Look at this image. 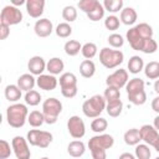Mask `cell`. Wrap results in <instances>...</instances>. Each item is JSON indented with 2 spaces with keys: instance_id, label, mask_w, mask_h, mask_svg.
<instances>
[{
  "instance_id": "obj_1",
  "label": "cell",
  "mask_w": 159,
  "mask_h": 159,
  "mask_svg": "<svg viewBox=\"0 0 159 159\" xmlns=\"http://www.w3.org/2000/svg\"><path fill=\"white\" fill-rule=\"evenodd\" d=\"M127 41L135 51L144 53H154L158 50V43L153 40V29L147 22H140L127 31Z\"/></svg>"
},
{
  "instance_id": "obj_2",
  "label": "cell",
  "mask_w": 159,
  "mask_h": 159,
  "mask_svg": "<svg viewBox=\"0 0 159 159\" xmlns=\"http://www.w3.org/2000/svg\"><path fill=\"white\" fill-rule=\"evenodd\" d=\"M114 144V139L111 134H98L89 139L88 148L93 159H106L107 149L112 148Z\"/></svg>"
},
{
  "instance_id": "obj_3",
  "label": "cell",
  "mask_w": 159,
  "mask_h": 159,
  "mask_svg": "<svg viewBox=\"0 0 159 159\" xmlns=\"http://www.w3.org/2000/svg\"><path fill=\"white\" fill-rule=\"evenodd\" d=\"M144 81L142 78L134 77L128 81L125 89H127V96L128 101L135 106H142L147 102V93L144 91Z\"/></svg>"
},
{
  "instance_id": "obj_4",
  "label": "cell",
  "mask_w": 159,
  "mask_h": 159,
  "mask_svg": "<svg viewBox=\"0 0 159 159\" xmlns=\"http://www.w3.org/2000/svg\"><path fill=\"white\" fill-rule=\"evenodd\" d=\"M29 111L27 107L22 103H14L6 108V119L10 127L21 128L27 120Z\"/></svg>"
},
{
  "instance_id": "obj_5",
  "label": "cell",
  "mask_w": 159,
  "mask_h": 159,
  "mask_svg": "<svg viewBox=\"0 0 159 159\" xmlns=\"http://www.w3.org/2000/svg\"><path fill=\"white\" fill-rule=\"evenodd\" d=\"M106 99L103 96L94 94L82 104V112L88 118H97L106 109Z\"/></svg>"
},
{
  "instance_id": "obj_6",
  "label": "cell",
  "mask_w": 159,
  "mask_h": 159,
  "mask_svg": "<svg viewBox=\"0 0 159 159\" xmlns=\"http://www.w3.org/2000/svg\"><path fill=\"white\" fill-rule=\"evenodd\" d=\"M124 60V55L119 50H113L109 47H103L99 51V62L106 68H116L118 67Z\"/></svg>"
},
{
  "instance_id": "obj_7",
  "label": "cell",
  "mask_w": 159,
  "mask_h": 159,
  "mask_svg": "<svg viewBox=\"0 0 159 159\" xmlns=\"http://www.w3.org/2000/svg\"><path fill=\"white\" fill-rule=\"evenodd\" d=\"M62 112V103L57 98H47L42 103V113L45 117V123L55 124L57 122L58 114Z\"/></svg>"
},
{
  "instance_id": "obj_8",
  "label": "cell",
  "mask_w": 159,
  "mask_h": 159,
  "mask_svg": "<svg viewBox=\"0 0 159 159\" xmlns=\"http://www.w3.org/2000/svg\"><path fill=\"white\" fill-rule=\"evenodd\" d=\"M61 93L66 98H73L77 94V77L72 72H65L60 76Z\"/></svg>"
},
{
  "instance_id": "obj_9",
  "label": "cell",
  "mask_w": 159,
  "mask_h": 159,
  "mask_svg": "<svg viewBox=\"0 0 159 159\" xmlns=\"http://www.w3.org/2000/svg\"><path fill=\"white\" fill-rule=\"evenodd\" d=\"M52 134L46 130H40V129H31L27 132V142L34 145V147H40V148H47L50 143L52 142Z\"/></svg>"
},
{
  "instance_id": "obj_10",
  "label": "cell",
  "mask_w": 159,
  "mask_h": 159,
  "mask_svg": "<svg viewBox=\"0 0 159 159\" xmlns=\"http://www.w3.org/2000/svg\"><path fill=\"white\" fill-rule=\"evenodd\" d=\"M22 21V12L19 7L12 5H6L2 7L0 12V24H5L7 26L17 25Z\"/></svg>"
},
{
  "instance_id": "obj_11",
  "label": "cell",
  "mask_w": 159,
  "mask_h": 159,
  "mask_svg": "<svg viewBox=\"0 0 159 159\" xmlns=\"http://www.w3.org/2000/svg\"><path fill=\"white\" fill-rule=\"evenodd\" d=\"M27 143H29L27 139H25L21 135H16L12 138L11 147H12V152L17 159H30L31 152L29 149Z\"/></svg>"
},
{
  "instance_id": "obj_12",
  "label": "cell",
  "mask_w": 159,
  "mask_h": 159,
  "mask_svg": "<svg viewBox=\"0 0 159 159\" xmlns=\"http://www.w3.org/2000/svg\"><path fill=\"white\" fill-rule=\"evenodd\" d=\"M67 130L70 135L75 139H81L86 134V125L82 118L78 116H72L67 120Z\"/></svg>"
},
{
  "instance_id": "obj_13",
  "label": "cell",
  "mask_w": 159,
  "mask_h": 159,
  "mask_svg": "<svg viewBox=\"0 0 159 159\" xmlns=\"http://www.w3.org/2000/svg\"><path fill=\"white\" fill-rule=\"evenodd\" d=\"M128 81L129 80H128V72H127V70L119 68V70L114 71L112 75H109L106 78V84H107V87H114L117 89H120L124 86H127Z\"/></svg>"
},
{
  "instance_id": "obj_14",
  "label": "cell",
  "mask_w": 159,
  "mask_h": 159,
  "mask_svg": "<svg viewBox=\"0 0 159 159\" xmlns=\"http://www.w3.org/2000/svg\"><path fill=\"white\" fill-rule=\"evenodd\" d=\"M139 134L143 142H145L147 145H153L157 139L159 138V133L158 130L154 128V125L150 124H144L139 128Z\"/></svg>"
},
{
  "instance_id": "obj_15",
  "label": "cell",
  "mask_w": 159,
  "mask_h": 159,
  "mask_svg": "<svg viewBox=\"0 0 159 159\" xmlns=\"http://www.w3.org/2000/svg\"><path fill=\"white\" fill-rule=\"evenodd\" d=\"M34 31L39 37H47L53 31V25L48 19H40L35 22Z\"/></svg>"
},
{
  "instance_id": "obj_16",
  "label": "cell",
  "mask_w": 159,
  "mask_h": 159,
  "mask_svg": "<svg viewBox=\"0 0 159 159\" xmlns=\"http://www.w3.org/2000/svg\"><path fill=\"white\" fill-rule=\"evenodd\" d=\"M46 62L41 56H32L27 62V68L31 75L34 76H41L42 72L46 70Z\"/></svg>"
},
{
  "instance_id": "obj_17",
  "label": "cell",
  "mask_w": 159,
  "mask_h": 159,
  "mask_svg": "<svg viewBox=\"0 0 159 159\" xmlns=\"http://www.w3.org/2000/svg\"><path fill=\"white\" fill-rule=\"evenodd\" d=\"M43 9H45V0H27L26 1V11L34 19H39L43 14Z\"/></svg>"
},
{
  "instance_id": "obj_18",
  "label": "cell",
  "mask_w": 159,
  "mask_h": 159,
  "mask_svg": "<svg viewBox=\"0 0 159 159\" xmlns=\"http://www.w3.org/2000/svg\"><path fill=\"white\" fill-rule=\"evenodd\" d=\"M57 78L53 75H41L36 78V84L39 86L40 89L43 91H52L57 87Z\"/></svg>"
},
{
  "instance_id": "obj_19",
  "label": "cell",
  "mask_w": 159,
  "mask_h": 159,
  "mask_svg": "<svg viewBox=\"0 0 159 159\" xmlns=\"http://www.w3.org/2000/svg\"><path fill=\"white\" fill-rule=\"evenodd\" d=\"M35 84H36V78L31 73H24L17 78V86L21 91H25V92L32 91Z\"/></svg>"
},
{
  "instance_id": "obj_20",
  "label": "cell",
  "mask_w": 159,
  "mask_h": 159,
  "mask_svg": "<svg viewBox=\"0 0 159 159\" xmlns=\"http://www.w3.org/2000/svg\"><path fill=\"white\" fill-rule=\"evenodd\" d=\"M84 152H86V145L81 140H72L67 145V153L72 158H80L84 154Z\"/></svg>"
},
{
  "instance_id": "obj_21",
  "label": "cell",
  "mask_w": 159,
  "mask_h": 159,
  "mask_svg": "<svg viewBox=\"0 0 159 159\" xmlns=\"http://www.w3.org/2000/svg\"><path fill=\"white\" fill-rule=\"evenodd\" d=\"M65 68V63L60 57H52L47 61L46 70L50 72V75H60Z\"/></svg>"
},
{
  "instance_id": "obj_22",
  "label": "cell",
  "mask_w": 159,
  "mask_h": 159,
  "mask_svg": "<svg viewBox=\"0 0 159 159\" xmlns=\"http://www.w3.org/2000/svg\"><path fill=\"white\" fill-rule=\"evenodd\" d=\"M80 73L84 78H91L96 73V65L92 60H83L80 65Z\"/></svg>"
},
{
  "instance_id": "obj_23",
  "label": "cell",
  "mask_w": 159,
  "mask_h": 159,
  "mask_svg": "<svg viewBox=\"0 0 159 159\" xmlns=\"http://www.w3.org/2000/svg\"><path fill=\"white\" fill-rule=\"evenodd\" d=\"M21 89L19 88L17 84H7L5 87V98L9 101V102H17L20 98H21Z\"/></svg>"
},
{
  "instance_id": "obj_24",
  "label": "cell",
  "mask_w": 159,
  "mask_h": 159,
  "mask_svg": "<svg viewBox=\"0 0 159 159\" xmlns=\"http://www.w3.org/2000/svg\"><path fill=\"white\" fill-rule=\"evenodd\" d=\"M137 11L133 9V7H124L122 11H120V21L124 24V25H133L135 21H137Z\"/></svg>"
},
{
  "instance_id": "obj_25",
  "label": "cell",
  "mask_w": 159,
  "mask_h": 159,
  "mask_svg": "<svg viewBox=\"0 0 159 159\" xmlns=\"http://www.w3.org/2000/svg\"><path fill=\"white\" fill-rule=\"evenodd\" d=\"M124 143L128 145H138L139 142L142 140L140 134H139V129L138 128H130L124 133Z\"/></svg>"
},
{
  "instance_id": "obj_26",
  "label": "cell",
  "mask_w": 159,
  "mask_h": 159,
  "mask_svg": "<svg viewBox=\"0 0 159 159\" xmlns=\"http://www.w3.org/2000/svg\"><path fill=\"white\" fill-rule=\"evenodd\" d=\"M144 75L149 80H158L159 78V62L150 61L144 67Z\"/></svg>"
},
{
  "instance_id": "obj_27",
  "label": "cell",
  "mask_w": 159,
  "mask_h": 159,
  "mask_svg": "<svg viewBox=\"0 0 159 159\" xmlns=\"http://www.w3.org/2000/svg\"><path fill=\"white\" fill-rule=\"evenodd\" d=\"M144 68V61L139 56H132L128 61V70L130 73L137 75Z\"/></svg>"
},
{
  "instance_id": "obj_28",
  "label": "cell",
  "mask_w": 159,
  "mask_h": 159,
  "mask_svg": "<svg viewBox=\"0 0 159 159\" xmlns=\"http://www.w3.org/2000/svg\"><path fill=\"white\" fill-rule=\"evenodd\" d=\"M27 122L31 127L34 128H37V127H41L43 123H45V117H43V113L40 112V111H32L29 113V117H27Z\"/></svg>"
},
{
  "instance_id": "obj_29",
  "label": "cell",
  "mask_w": 159,
  "mask_h": 159,
  "mask_svg": "<svg viewBox=\"0 0 159 159\" xmlns=\"http://www.w3.org/2000/svg\"><path fill=\"white\" fill-rule=\"evenodd\" d=\"M122 109H123V103H122L120 99L114 101V102H109L106 106V111H107L108 116L109 117H113V118L118 117L122 113Z\"/></svg>"
},
{
  "instance_id": "obj_30",
  "label": "cell",
  "mask_w": 159,
  "mask_h": 159,
  "mask_svg": "<svg viewBox=\"0 0 159 159\" xmlns=\"http://www.w3.org/2000/svg\"><path fill=\"white\" fill-rule=\"evenodd\" d=\"M63 50H65L66 55H68V56H76L82 50V45L77 40H68L65 43Z\"/></svg>"
},
{
  "instance_id": "obj_31",
  "label": "cell",
  "mask_w": 159,
  "mask_h": 159,
  "mask_svg": "<svg viewBox=\"0 0 159 159\" xmlns=\"http://www.w3.org/2000/svg\"><path fill=\"white\" fill-rule=\"evenodd\" d=\"M103 7L108 12L116 14V12H119L123 10V1L122 0H104Z\"/></svg>"
},
{
  "instance_id": "obj_32",
  "label": "cell",
  "mask_w": 159,
  "mask_h": 159,
  "mask_svg": "<svg viewBox=\"0 0 159 159\" xmlns=\"http://www.w3.org/2000/svg\"><path fill=\"white\" fill-rule=\"evenodd\" d=\"M97 46H96V43H93V42H87V43H84V45H82V50H81V52H82V56L86 58V60H91V58H93L96 55H97Z\"/></svg>"
},
{
  "instance_id": "obj_33",
  "label": "cell",
  "mask_w": 159,
  "mask_h": 159,
  "mask_svg": "<svg viewBox=\"0 0 159 159\" xmlns=\"http://www.w3.org/2000/svg\"><path fill=\"white\" fill-rule=\"evenodd\" d=\"M107 127H108V122H107V119H104L102 117L94 118L91 123V129L96 133H103L107 129Z\"/></svg>"
},
{
  "instance_id": "obj_34",
  "label": "cell",
  "mask_w": 159,
  "mask_h": 159,
  "mask_svg": "<svg viewBox=\"0 0 159 159\" xmlns=\"http://www.w3.org/2000/svg\"><path fill=\"white\" fill-rule=\"evenodd\" d=\"M103 97H104V99H106L107 103L114 102V101L120 99V92H119V89H117V88H114V87H107V88L104 89Z\"/></svg>"
},
{
  "instance_id": "obj_35",
  "label": "cell",
  "mask_w": 159,
  "mask_h": 159,
  "mask_svg": "<svg viewBox=\"0 0 159 159\" xmlns=\"http://www.w3.org/2000/svg\"><path fill=\"white\" fill-rule=\"evenodd\" d=\"M25 102H26V104L35 107L41 102V94L35 89L29 91L25 93Z\"/></svg>"
},
{
  "instance_id": "obj_36",
  "label": "cell",
  "mask_w": 159,
  "mask_h": 159,
  "mask_svg": "<svg viewBox=\"0 0 159 159\" xmlns=\"http://www.w3.org/2000/svg\"><path fill=\"white\" fill-rule=\"evenodd\" d=\"M56 35L61 39H66L71 34H72V27L70 26L68 22H60L57 26H56Z\"/></svg>"
},
{
  "instance_id": "obj_37",
  "label": "cell",
  "mask_w": 159,
  "mask_h": 159,
  "mask_svg": "<svg viewBox=\"0 0 159 159\" xmlns=\"http://www.w3.org/2000/svg\"><path fill=\"white\" fill-rule=\"evenodd\" d=\"M62 17L63 20H66V22H72L77 19V10L75 6L72 5H67L63 7L62 10Z\"/></svg>"
},
{
  "instance_id": "obj_38",
  "label": "cell",
  "mask_w": 159,
  "mask_h": 159,
  "mask_svg": "<svg viewBox=\"0 0 159 159\" xmlns=\"http://www.w3.org/2000/svg\"><path fill=\"white\" fill-rule=\"evenodd\" d=\"M150 155H152V152L149 149V145H147V144L135 145V158L137 159H149Z\"/></svg>"
},
{
  "instance_id": "obj_39",
  "label": "cell",
  "mask_w": 159,
  "mask_h": 159,
  "mask_svg": "<svg viewBox=\"0 0 159 159\" xmlns=\"http://www.w3.org/2000/svg\"><path fill=\"white\" fill-rule=\"evenodd\" d=\"M98 2H99V1H97V0H81V1H78L77 6H78L80 10H82L83 12L89 14L91 11H93V10L96 9V6L98 5Z\"/></svg>"
},
{
  "instance_id": "obj_40",
  "label": "cell",
  "mask_w": 159,
  "mask_h": 159,
  "mask_svg": "<svg viewBox=\"0 0 159 159\" xmlns=\"http://www.w3.org/2000/svg\"><path fill=\"white\" fill-rule=\"evenodd\" d=\"M104 7H103V4L98 2V5L96 6V9L93 11H91L89 14H87V17L91 20V21H99L101 19H103L104 16Z\"/></svg>"
},
{
  "instance_id": "obj_41",
  "label": "cell",
  "mask_w": 159,
  "mask_h": 159,
  "mask_svg": "<svg viewBox=\"0 0 159 159\" xmlns=\"http://www.w3.org/2000/svg\"><path fill=\"white\" fill-rule=\"evenodd\" d=\"M119 24H120V20L116 16V15H109L106 17L104 20V26L107 30H111V31H114L119 27Z\"/></svg>"
},
{
  "instance_id": "obj_42",
  "label": "cell",
  "mask_w": 159,
  "mask_h": 159,
  "mask_svg": "<svg viewBox=\"0 0 159 159\" xmlns=\"http://www.w3.org/2000/svg\"><path fill=\"white\" fill-rule=\"evenodd\" d=\"M11 150H12V147H10V144L5 139H1L0 140V159H7L11 155Z\"/></svg>"
},
{
  "instance_id": "obj_43",
  "label": "cell",
  "mask_w": 159,
  "mask_h": 159,
  "mask_svg": "<svg viewBox=\"0 0 159 159\" xmlns=\"http://www.w3.org/2000/svg\"><path fill=\"white\" fill-rule=\"evenodd\" d=\"M107 41H108V43H109L112 47H114V48H119V47H122L123 43H124V40H123V37H122L119 34H112V35H109Z\"/></svg>"
},
{
  "instance_id": "obj_44",
  "label": "cell",
  "mask_w": 159,
  "mask_h": 159,
  "mask_svg": "<svg viewBox=\"0 0 159 159\" xmlns=\"http://www.w3.org/2000/svg\"><path fill=\"white\" fill-rule=\"evenodd\" d=\"M9 35H10V26H7L5 24H0V39L5 40V39H7Z\"/></svg>"
},
{
  "instance_id": "obj_45",
  "label": "cell",
  "mask_w": 159,
  "mask_h": 159,
  "mask_svg": "<svg viewBox=\"0 0 159 159\" xmlns=\"http://www.w3.org/2000/svg\"><path fill=\"white\" fill-rule=\"evenodd\" d=\"M152 109L155 113H159V96H157L155 98H153V101H152Z\"/></svg>"
},
{
  "instance_id": "obj_46",
  "label": "cell",
  "mask_w": 159,
  "mask_h": 159,
  "mask_svg": "<svg viewBox=\"0 0 159 159\" xmlns=\"http://www.w3.org/2000/svg\"><path fill=\"white\" fill-rule=\"evenodd\" d=\"M118 159H137V158L133 154H130V153H123V154L119 155Z\"/></svg>"
},
{
  "instance_id": "obj_47",
  "label": "cell",
  "mask_w": 159,
  "mask_h": 159,
  "mask_svg": "<svg viewBox=\"0 0 159 159\" xmlns=\"http://www.w3.org/2000/svg\"><path fill=\"white\" fill-rule=\"evenodd\" d=\"M22 4H25L26 5V1L25 0H11V5L12 6H20V5H22Z\"/></svg>"
},
{
  "instance_id": "obj_48",
  "label": "cell",
  "mask_w": 159,
  "mask_h": 159,
  "mask_svg": "<svg viewBox=\"0 0 159 159\" xmlns=\"http://www.w3.org/2000/svg\"><path fill=\"white\" fill-rule=\"evenodd\" d=\"M153 125H154V128L157 129V130H159V114L154 118V122H153Z\"/></svg>"
},
{
  "instance_id": "obj_49",
  "label": "cell",
  "mask_w": 159,
  "mask_h": 159,
  "mask_svg": "<svg viewBox=\"0 0 159 159\" xmlns=\"http://www.w3.org/2000/svg\"><path fill=\"white\" fill-rule=\"evenodd\" d=\"M154 91H155V92L159 94V78H158L155 82H154Z\"/></svg>"
},
{
  "instance_id": "obj_50",
  "label": "cell",
  "mask_w": 159,
  "mask_h": 159,
  "mask_svg": "<svg viewBox=\"0 0 159 159\" xmlns=\"http://www.w3.org/2000/svg\"><path fill=\"white\" fill-rule=\"evenodd\" d=\"M153 147H154V149H155V150L159 153V138H158V139H157V142L153 144Z\"/></svg>"
},
{
  "instance_id": "obj_51",
  "label": "cell",
  "mask_w": 159,
  "mask_h": 159,
  "mask_svg": "<svg viewBox=\"0 0 159 159\" xmlns=\"http://www.w3.org/2000/svg\"><path fill=\"white\" fill-rule=\"evenodd\" d=\"M41 159H50V158H47V157H43V158H41Z\"/></svg>"
},
{
  "instance_id": "obj_52",
  "label": "cell",
  "mask_w": 159,
  "mask_h": 159,
  "mask_svg": "<svg viewBox=\"0 0 159 159\" xmlns=\"http://www.w3.org/2000/svg\"><path fill=\"white\" fill-rule=\"evenodd\" d=\"M155 159H159V157H157V158H155Z\"/></svg>"
}]
</instances>
